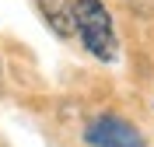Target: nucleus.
<instances>
[{"label": "nucleus", "instance_id": "obj_2", "mask_svg": "<svg viewBox=\"0 0 154 147\" xmlns=\"http://www.w3.org/2000/svg\"><path fill=\"white\" fill-rule=\"evenodd\" d=\"M84 140L91 147H144V137L133 123H126L119 116H98L88 123Z\"/></svg>", "mask_w": 154, "mask_h": 147}, {"label": "nucleus", "instance_id": "obj_1", "mask_svg": "<svg viewBox=\"0 0 154 147\" xmlns=\"http://www.w3.org/2000/svg\"><path fill=\"white\" fill-rule=\"evenodd\" d=\"M74 18H77V35L84 39L88 53H95L98 60H116V28L112 18L102 0H77L74 4Z\"/></svg>", "mask_w": 154, "mask_h": 147}, {"label": "nucleus", "instance_id": "obj_3", "mask_svg": "<svg viewBox=\"0 0 154 147\" xmlns=\"http://www.w3.org/2000/svg\"><path fill=\"white\" fill-rule=\"evenodd\" d=\"M42 18L49 21V28L56 32L60 39H70L77 32V18H74V0H38Z\"/></svg>", "mask_w": 154, "mask_h": 147}]
</instances>
